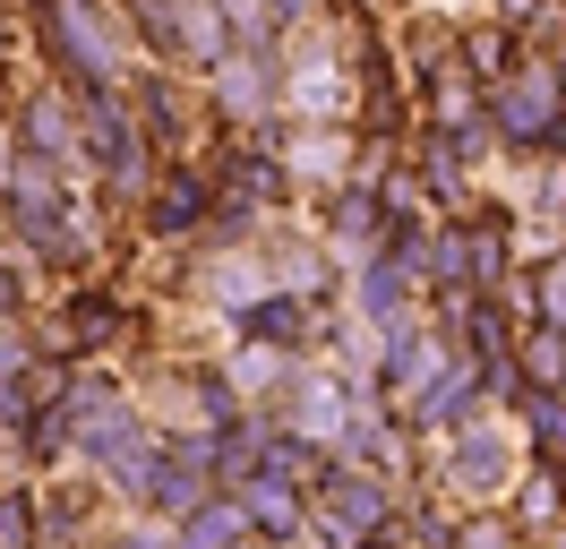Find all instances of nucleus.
Masks as SVG:
<instances>
[{"instance_id": "1a4fd4ad", "label": "nucleus", "mask_w": 566, "mask_h": 549, "mask_svg": "<svg viewBox=\"0 0 566 549\" xmlns=\"http://www.w3.org/2000/svg\"><path fill=\"white\" fill-rule=\"evenodd\" d=\"M214 224V180L198 155H172V164L155 172V189H146L138 206V232L146 240H164V249H180V240H207Z\"/></svg>"}, {"instance_id": "412c9836", "label": "nucleus", "mask_w": 566, "mask_h": 549, "mask_svg": "<svg viewBox=\"0 0 566 549\" xmlns=\"http://www.w3.org/2000/svg\"><path fill=\"white\" fill-rule=\"evenodd\" d=\"M214 370L232 377V395H241V404H275V386H283V370H292V352H275V343H241V335H232V352H223Z\"/></svg>"}, {"instance_id": "9b49d317", "label": "nucleus", "mask_w": 566, "mask_h": 549, "mask_svg": "<svg viewBox=\"0 0 566 549\" xmlns=\"http://www.w3.org/2000/svg\"><path fill=\"white\" fill-rule=\"evenodd\" d=\"M52 335H61V352H70V361H112L120 343L138 335V309L120 301L112 283H70V292H61V327H52Z\"/></svg>"}, {"instance_id": "f257e3e1", "label": "nucleus", "mask_w": 566, "mask_h": 549, "mask_svg": "<svg viewBox=\"0 0 566 549\" xmlns=\"http://www.w3.org/2000/svg\"><path fill=\"white\" fill-rule=\"evenodd\" d=\"M27 34H35L43 77H61L70 95L86 86H129L138 77V34L120 18V0H27Z\"/></svg>"}, {"instance_id": "f03ea898", "label": "nucleus", "mask_w": 566, "mask_h": 549, "mask_svg": "<svg viewBox=\"0 0 566 549\" xmlns=\"http://www.w3.org/2000/svg\"><path fill=\"white\" fill-rule=\"evenodd\" d=\"M395 480L369 473V464H344V455H326L318 473H310V541L318 549H360L395 532Z\"/></svg>"}, {"instance_id": "c756f323", "label": "nucleus", "mask_w": 566, "mask_h": 549, "mask_svg": "<svg viewBox=\"0 0 566 549\" xmlns=\"http://www.w3.org/2000/svg\"><path fill=\"white\" fill-rule=\"evenodd\" d=\"M9 69H18V18H9V0H0V103H9Z\"/></svg>"}, {"instance_id": "20e7f679", "label": "nucleus", "mask_w": 566, "mask_h": 549, "mask_svg": "<svg viewBox=\"0 0 566 549\" xmlns=\"http://www.w3.org/2000/svg\"><path fill=\"white\" fill-rule=\"evenodd\" d=\"M558 112H566V77H558V61H541V52H524V61L490 86V103H481L497 155H541L549 130H558Z\"/></svg>"}, {"instance_id": "6ab92c4d", "label": "nucleus", "mask_w": 566, "mask_h": 549, "mask_svg": "<svg viewBox=\"0 0 566 549\" xmlns=\"http://www.w3.org/2000/svg\"><path fill=\"white\" fill-rule=\"evenodd\" d=\"M258 532H249V507L232 498V489H214L198 515H180L172 524V549H249Z\"/></svg>"}, {"instance_id": "b1692460", "label": "nucleus", "mask_w": 566, "mask_h": 549, "mask_svg": "<svg viewBox=\"0 0 566 549\" xmlns=\"http://www.w3.org/2000/svg\"><path fill=\"white\" fill-rule=\"evenodd\" d=\"M515 370H524V386H558L566 395V327L532 318L524 335H515Z\"/></svg>"}, {"instance_id": "7ed1b4c3", "label": "nucleus", "mask_w": 566, "mask_h": 549, "mask_svg": "<svg viewBox=\"0 0 566 549\" xmlns=\"http://www.w3.org/2000/svg\"><path fill=\"white\" fill-rule=\"evenodd\" d=\"M214 180V206L223 215H249V224H275V215H292L301 206V189H292V172H283V146L266 130H223L198 155Z\"/></svg>"}, {"instance_id": "bb28decb", "label": "nucleus", "mask_w": 566, "mask_h": 549, "mask_svg": "<svg viewBox=\"0 0 566 549\" xmlns=\"http://www.w3.org/2000/svg\"><path fill=\"white\" fill-rule=\"evenodd\" d=\"M27 309H35V292H27V258H0V335L27 327Z\"/></svg>"}, {"instance_id": "0eeeda50", "label": "nucleus", "mask_w": 566, "mask_h": 549, "mask_svg": "<svg viewBox=\"0 0 566 549\" xmlns=\"http://www.w3.org/2000/svg\"><path fill=\"white\" fill-rule=\"evenodd\" d=\"M214 130H275L283 121V52H223V61L198 77Z\"/></svg>"}, {"instance_id": "2f4dec72", "label": "nucleus", "mask_w": 566, "mask_h": 549, "mask_svg": "<svg viewBox=\"0 0 566 549\" xmlns=\"http://www.w3.org/2000/svg\"><path fill=\"white\" fill-rule=\"evenodd\" d=\"M549 480H558V507H566V455H558V464H549Z\"/></svg>"}, {"instance_id": "9d476101", "label": "nucleus", "mask_w": 566, "mask_h": 549, "mask_svg": "<svg viewBox=\"0 0 566 549\" xmlns=\"http://www.w3.org/2000/svg\"><path fill=\"white\" fill-rule=\"evenodd\" d=\"M9 146L86 172V155H77V95L61 86V77H35V86H18V95H9Z\"/></svg>"}, {"instance_id": "a878e982", "label": "nucleus", "mask_w": 566, "mask_h": 549, "mask_svg": "<svg viewBox=\"0 0 566 549\" xmlns=\"http://www.w3.org/2000/svg\"><path fill=\"white\" fill-rule=\"evenodd\" d=\"M0 549H43V515H35V489H9V498H0Z\"/></svg>"}, {"instance_id": "393cba45", "label": "nucleus", "mask_w": 566, "mask_h": 549, "mask_svg": "<svg viewBox=\"0 0 566 549\" xmlns=\"http://www.w3.org/2000/svg\"><path fill=\"white\" fill-rule=\"evenodd\" d=\"M455 549H532V541L506 524V507H481V515H455Z\"/></svg>"}, {"instance_id": "a211bd4d", "label": "nucleus", "mask_w": 566, "mask_h": 549, "mask_svg": "<svg viewBox=\"0 0 566 549\" xmlns=\"http://www.w3.org/2000/svg\"><path fill=\"white\" fill-rule=\"evenodd\" d=\"M232 498L249 507V532H258L266 549H283V541L310 532V489H301L292 473H258V480H241Z\"/></svg>"}, {"instance_id": "72a5a7b5", "label": "nucleus", "mask_w": 566, "mask_h": 549, "mask_svg": "<svg viewBox=\"0 0 566 549\" xmlns=\"http://www.w3.org/2000/svg\"><path fill=\"white\" fill-rule=\"evenodd\" d=\"M18 9H27V0H18Z\"/></svg>"}, {"instance_id": "423d86ee", "label": "nucleus", "mask_w": 566, "mask_h": 549, "mask_svg": "<svg viewBox=\"0 0 566 549\" xmlns=\"http://www.w3.org/2000/svg\"><path fill=\"white\" fill-rule=\"evenodd\" d=\"M292 429L301 446H318V455H335V438L353 429V412H360V386L344 370H326V361H292L275 386V404H266Z\"/></svg>"}, {"instance_id": "dca6fc26", "label": "nucleus", "mask_w": 566, "mask_h": 549, "mask_svg": "<svg viewBox=\"0 0 566 549\" xmlns=\"http://www.w3.org/2000/svg\"><path fill=\"white\" fill-rule=\"evenodd\" d=\"M472 412H490V386H481V361H463V352H455V361L429 377V386L395 412V421H403V438H447V429H455V421H472Z\"/></svg>"}, {"instance_id": "f8f14e48", "label": "nucleus", "mask_w": 566, "mask_h": 549, "mask_svg": "<svg viewBox=\"0 0 566 549\" xmlns=\"http://www.w3.org/2000/svg\"><path fill=\"white\" fill-rule=\"evenodd\" d=\"M455 361V343H447V327L438 318H421V327H403V335H378V370H369V395L387 412H403L412 395H421L429 377Z\"/></svg>"}, {"instance_id": "4be33fe9", "label": "nucleus", "mask_w": 566, "mask_h": 549, "mask_svg": "<svg viewBox=\"0 0 566 549\" xmlns=\"http://www.w3.org/2000/svg\"><path fill=\"white\" fill-rule=\"evenodd\" d=\"M515 421H524L532 464H558L566 455V395L558 386H524V395H515Z\"/></svg>"}, {"instance_id": "cd10ccee", "label": "nucleus", "mask_w": 566, "mask_h": 549, "mask_svg": "<svg viewBox=\"0 0 566 549\" xmlns=\"http://www.w3.org/2000/svg\"><path fill=\"white\" fill-rule=\"evenodd\" d=\"M549 9H558V0H490V18H497L506 34H532L541 18H549Z\"/></svg>"}, {"instance_id": "4468645a", "label": "nucleus", "mask_w": 566, "mask_h": 549, "mask_svg": "<svg viewBox=\"0 0 566 549\" xmlns=\"http://www.w3.org/2000/svg\"><path fill=\"white\" fill-rule=\"evenodd\" d=\"M378 232H387L378 180H344V189H326V198H318V240L335 249V267H344V274H353L360 258H378Z\"/></svg>"}, {"instance_id": "ddd939ff", "label": "nucleus", "mask_w": 566, "mask_h": 549, "mask_svg": "<svg viewBox=\"0 0 566 549\" xmlns=\"http://www.w3.org/2000/svg\"><path fill=\"white\" fill-rule=\"evenodd\" d=\"M490 146L481 137H463V130H412V172H421V189H429V206L438 215H472L481 206V189H472V164H481Z\"/></svg>"}, {"instance_id": "aec40b11", "label": "nucleus", "mask_w": 566, "mask_h": 549, "mask_svg": "<svg viewBox=\"0 0 566 549\" xmlns=\"http://www.w3.org/2000/svg\"><path fill=\"white\" fill-rule=\"evenodd\" d=\"M497 507H506V524H515L524 541H549V532L566 524V507H558V480H549V464H524V473H515V489H506Z\"/></svg>"}, {"instance_id": "7c9ffc66", "label": "nucleus", "mask_w": 566, "mask_h": 549, "mask_svg": "<svg viewBox=\"0 0 566 549\" xmlns=\"http://www.w3.org/2000/svg\"><path fill=\"white\" fill-rule=\"evenodd\" d=\"M541 164H558V172H566V112H558V130H549V146H541Z\"/></svg>"}, {"instance_id": "6e6552de", "label": "nucleus", "mask_w": 566, "mask_h": 549, "mask_svg": "<svg viewBox=\"0 0 566 549\" xmlns=\"http://www.w3.org/2000/svg\"><path fill=\"white\" fill-rule=\"evenodd\" d=\"M129 103H138V121H146V137H155V155L172 164V155H189L198 137L214 130V112H207V95H198V77H180V69H146L138 61V77H129Z\"/></svg>"}, {"instance_id": "2eb2a0df", "label": "nucleus", "mask_w": 566, "mask_h": 549, "mask_svg": "<svg viewBox=\"0 0 566 549\" xmlns=\"http://www.w3.org/2000/svg\"><path fill=\"white\" fill-rule=\"evenodd\" d=\"M232 335L241 343H275V352H292V361H310V352L326 343V309H310L292 283H266V292L232 318Z\"/></svg>"}, {"instance_id": "39448f33", "label": "nucleus", "mask_w": 566, "mask_h": 549, "mask_svg": "<svg viewBox=\"0 0 566 549\" xmlns=\"http://www.w3.org/2000/svg\"><path fill=\"white\" fill-rule=\"evenodd\" d=\"M524 464L532 455L515 446V429H506L497 412H472V421H455V429L438 438V480H447L455 498H481V507H497Z\"/></svg>"}, {"instance_id": "5701e85b", "label": "nucleus", "mask_w": 566, "mask_h": 549, "mask_svg": "<svg viewBox=\"0 0 566 549\" xmlns=\"http://www.w3.org/2000/svg\"><path fill=\"white\" fill-rule=\"evenodd\" d=\"M455 52H463V69L481 77V95H490L497 77H506L515 61H524V34H506V27L490 18V27H455Z\"/></svg>"}, {"instance_id": "473e14b6", "label": "nucleus", "mask_w": 566, "mask_h": 549, "mask_svg": "<svg viewBox=\"0 0 566 549\" xmlns=\"http://www.w3.org/2000/svg\"><path fill=\"white\" fill-rule=\"evenodd\" d=\"M360 549H403V541H395V532H378V541H360Z\"/></svg>"}, {"instance_id": "c85d7f7f", "label": "nucleus", "mask_w": 566, "mask_h": 549, "mask_svg": "<svg viewBox=\"0 0 566 549\" xmlns=\"http://www.w3.org/2000/svg\"><path fill=\"white\" fill-rule=\"evenodd\" d=\"M104 549H172V524H155V515H138V524H120Z\"/></svg>"}, {"instance_id": "f3484780", "label": "nucleus", "mask_w": 566, "mask_h": 549, "mask_svg": "<svg viewBox=\"0 0 566 549\" xmlns=\"http://www.w3.org/2000/svg\"><path fill=\"white\" fill-rule=\"evenodd\" d=\"M353 318L369 327V335H403V327L429 318V292L395 267V258H360L353 267Z\"/></svg>"}]
</instances>
